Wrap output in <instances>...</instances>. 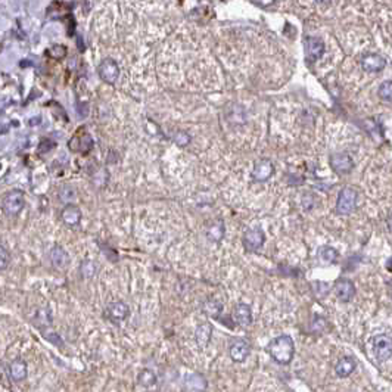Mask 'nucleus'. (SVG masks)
I'll use <instances>...</instances> for the list:
<instances>
[{
  "instance_id": "nucleus-1",
  "label": "nucleus",
  "mask_w": 392,
  "mask_h": 392,
  "mask_svg": "<svg viewBox=\"0 0 392 392\" xmlns=\"http://www.w3.org/2000/svg\"><path fill=\"white\" fill-rule=\"evenodd\" d=\"M267 349L274 361H277L279 364H288L293 357L295 345L293 339L289 335H282L271 340Z\"/></svg>"
},
{
  "instance_id": "nucleus-2",
  "label": "nucleus",
  "mask_w": 392,
  "mask_h": 392,
  "mask_svg": "<svg viewBox=\"0 0 392 392\" xmlns=\"http://www.w3.org/2000/svg\"><path fill=\"white\" fill-rule=\"evenodd\" d=\"M26 205V195L20 189L9 190L2 198V209L6 215H18Z\"/></svg>"
},
{
  "instance_id": "nucleus-3",
  "label": "nucleus",
  "mask_w": 392,
  "mask_h": 392,
  "mask_svg": "<svg viewBox=\"0 0 392 392\" xmlns=\"http://www.w3.org/2000/svg\"><path fill=\"white\" fill-rule=\"evenodd\" d=\"M68 148L73 152H80V154H89L93 148V139L92 136L86 131L84 127H80L79 130L74 133V136L68 142Z\"/></svg>"
},
{
  "instance_id": "nucleus-4",
  "label": "nucleus",
  "mask_w": 392,
  "mask_h": 392,
  "mask_svg": "<svg viewBox=\"0 0 392 392\" xmlns=\"http://www.w3.org/2000/svg\"><path fill=\"white\" fill-rule=\"evenodd\" d=\"M357 205V190L354 187H343L338 195L336 212L340 215L352 212Z\"/></svg>"
},
{
  "instance_id": "nucleus-5",
  "label": "nucleus",
  "mask_w": 392,
  "mask_h": 392,
  "mask_svg": "<svg viewBox=\"0 0 392 392\" xmlns=\"http://www.w3.org/2000/svg\"><path fill=\"white\" fill-rule=\"evenodd\" d=\"M371 351L377 361H386L392 355V338L388 335H377L371 339Z\"/></svg>"
},
{
  "instance_id": "nucleus-6",
  "label": "nucleus",
  "mask_w": 392,
  "mask_h": 392,
  "mask_svg": "<svg viewBox=\"0 0 392 392\" xmlns=\"http://www.w3.org/2000/svg\"><path fill=\"white\" fill-rule=\"evenodd\" d=\"M98 74L102 81L108 83V84H115L117 80L120 77V67L118 62L112 58H106L104 59L99 67H98Z\"/></svg>"
},
{
  "instance_id": "nucleus-7",
  "label": "nucleus",
  "mask_w": 392,
  "mask_h": 392,
  "mask_svg": "<svg viewBox=\"0 0 392 392\" xmlns=\"http://www.w3.org/2000/svg\"><path fill=\"white\" fill-rule=\"evenodd\" d=\"M274 174V165L270 159L261 158L255 162L254 168H252V179L255 182H267L271 176Z\"/></svg>"
},
{
  "instance_id": "nucleus-8",
  "label": "nucleus",
  "mask_w": 392,
  "mask_h": 392,
  "mask_svg": "<svg viewBox=\"0 0 392 392\" xmlns=\"http://www.w3.org/2000/svg\"><path fill=\"white\" fill-rule=\"evenodd\" d=\"M242 242H243V246L248 251H258L260 248H262V245L265 242V236H264V232L261 229L254 227V229H249L248 232H245Z\"/></svg>"
},
{
  "instance_id": "nucleus-9",
  "label": "nucleus",
  "mask_w": 392,
  "mask_h": 392,
  "mask_svg": "<svg viewBox=\"0 0 392 392\" xmlns=\"http://www.w3.org/2000/svg\"><path fill=\"white\" fill-rule=\"evenodd\" d=\"M330 167L338 174H348L354 168V161L348 154H333L330 157Z\"/></svg>"
},
{
  "instance_id": "nucleus-10",
  "label": "nucleus",
  "mask_w": 392,
  "mask_h": 392,
  "mask_svg": "<svg viewBox=\"0 0 392 392\" xmlns=\"http://www.w3.org/2000/svg\"><path fill=\"white\" fill-rule=\"evenodd\" d=\"M324 53V43L320 37H307L305 39V55L310 62L318 61Z\"/></svg>"
},
{
  "instance_id": "nucleus-11",
  "label": "nucleus",
  "mask_w": 392,
  "mask_h": 392,
  "mask_svg": "<svg viewBox=\"0 0 392 392\" xmlns=\"http://www.w3.org/2000/svg\"><path fill=\"white\" fill-rule=\"evenodd\" d=\"M361 67H363L364 71H368V73H380L386 67V61L380 55L368 53L366 56H363Z\"/></svg>"
},
{
  "instance_id": "nucleus-12",
  "label": "nucleus",
  "mask_w": 392,
  "mask_h": 392,
  "mask_svg": "<svg viewBox=\"0 0 392 392\" xmlns=\"http://www.w3.org/2000/svg\"><path fill=\"white\" fill-rule=\"evenodd\" d=\"M106 315H108L109 320L114 321V323L123 321V320L127 318V315H129V307H127V304H124L123 301L111 302V304L106 307Z\"/></svg>"
},
{
  "instance_id": "nucleus-13",
  "label": "nucleus",
  "mask_w": 392,
  "mask_h": 392,
  "mask_svg": "<svg viewBox=\"0 0 392 392\" xmlns=\"http://www.w3.org/2000/svg\"><path fill=\"white\" fill-rule=\"evenodd\" d=\"M335 293L338 296V299L342 302H348L354 298L355 295V286L351 280L346 279H340L335 283Z\"/></svg>"
},
{
  "instance_id": "nucleus-14",
  "label": "nucleus",
  "mask_w": 392,
  "mask_h": 392,
  "mask_svg": "<svg viewBox=\"0 0 392 392\" xmlns=\"http://www.w3.org/2000/svg\"><path fill=\"white\" fill-rule=\"evenodd\" d=\"M61 220L64 221V224L74 227V226L80 224V221H81V211L77 205L68 204L61 211Z\"/></svg>"
},
{
  "instance_id": "nucleus-15",
  "label": "nucleus",
  "mask_w": 392,
  "mask_h": 392,
  "mask_svg": "<svg viewBox=\"0 0 392 392\" xmlns=\"http://www.w3.org/2000/svg\"><path fill=\"white\" fill-rule=\"evenodd\" d=\"M233 317H235V321L239 324V326H249L252 323V310L248 304H237L235 307V311H233Z\"/></svg>"
},
{
  "instance_id": "nucleus-16",
  "label": "nucleus",
  "mask_w": 392,
  "mask_h": 392,
  "mask_svg": "<svg viewBox=\"0 0 392 392\" xmlns=\"http://www.w3.org/2000/svg\"><path fill=\"white\" fill-rule=\"evenodd\" d=\"M249 354V345L248 342L243 339H237L232 343L230 346V357L233 361H237V363H242L246 360Z\"/></svg>"
},
{
  "instance_id": "nucleus-17",
  "label": "nucleus",
  "mask_w": 392,
  "mask_h": 392,
  "mask_svg": "<svg viewBox=\"0 0 392 392\" xmlns=\"http://www.w3.org/2000/svg\"><path fill=\"white\" fill-rule=\"evenodd\" d=\"M51 262L55 268H65L70 262V255L61 246H55L51 251Z\"/></svg>"
},
{
  "instance_id": "nucleus-18",
  "label": "nucleus",
  "mask_w": 392,
  "mask_h": 392,
  "mask_svg": "<svg viewBox=\"0 0 392 392\" xmlns=\"http://www.w3.org/2000/svg\"><path fill=\"white\" fill-rule=\"evenodd\" d=\"M224 223L223 220H214L207 226V236L212 242H220L224 237Z\"/></svg>"
},
{
  "instance_id": "nucleus-19",
  "label": "nucleus",
  "mask_w": 392,
  "mask_h": 392,
  "mask_svg": "<svg viewBox=\"0 0 392 392\" xmlns=\"http://www.w3.org/2000/svg\"><path fill=\"white\" fill-rule=\"evenodd\" d=\"M354 368H355V361L351 357H343L335 366V371L339 377H346L354 371Z\"/></svg>"
},
{
  "instance_id": "nucleus-20",
  "label": "nucleus",
  "mask_w": 392,
  "mask_h": 392,
  "mask_svg": "<svg viewBox=\"0 0 392 392\" xmlns=\"http://www.w3.org/2000/svg\"><path fill=\"white\" fill-rule=\"evenodd\" d=\"M9 373L14 380H24L27 377V364L23 360H15L9 366Z\"/></svg>"
},
{
  "instance_id": "nucleus-21",
  "label": "nucleus",
  "mask_w": 392,
  "mask_h": 392,
  "mask_svg": "<svg viewBox=\"0 0 392 392\" xmlns=\"http://www.w3.org/2000/svg\"><path fill=\"white\" fill-rule=\"evenodd\" d=\"M211 333H212V329L209 326L208 323H204L198 327L196 330V342L199 343V346H207V343L211 339Z\"/></svg>"
},
{
  "instance_id": "nucleus-22",
  "label": "nucleus",
  "mask_w": 392,
  "mask_h": 392,
  "mask_svg": "<svg viewBox=\"0 0 392 392\" xmlns=\"http://www.w3.org/2000/svg\"><path fill=\"white\" fill-rule=\"evenodd\" d=\"M317 255H318V258H320V261L324 262V264H330V262H333L338 258L336 249H333V248H330V246H323V248H320L318 252H317Z\"/></svg>"
},
{
  "instance_id": "nucleus-23",
  "label": "nucleus",
  "mask_w": 392,
  "mask_h": 392,
  "mask_svg": "<svg viewBox=\"0 0 392 392\" xmlns=\"http://www.w3.org/2000/svg\"><path fill=\"white\" fill-rule=\"evenodd\" d=\"M139 383L149 388L152 385L157 383V374L152 371V370H143L140 374H139Z\"/></svg>"
},
{
  "instance_id": "nucleus-24",
  "label": "nucleus",
  "mask_w": 392,
  "mask_h": 392,
  "mask_svg": "<svg viewBox=\"0 0 392 392\" xmlns=\"http://www.w3.org/2000/svg\"><path fill=\"white\" fill-rule=\"evenodd\" d=\"M187 385H189V388H192L195 391H204L207 388V380L199 374H192L187 379Z\"/></svg>"
},
{
  "instance_id": "nucleus-25",
  "label": "nucleus",
  "mask_w": 392,
  "mask_h": 392,
  "mask_svg": "<svg viewBox=\"0 0 392 392\" xmlns=\"http://www.w3.org/2000/svg\"><path fill=\"white\" fill-rule=\"evenodd\" d=\"M96 268H98V265L92 260H84L80 265V271H81L83 277H93L96 273Z\"/></svg>"
},
{
  "instance_id": "nucleus-26",
  "label": "nucleus",
  "mask_w": 392,
  "mask_h": 392,
  "mask_svg": "<svg viewBox=\"0 0 392 392\" xmlns=\"http://www.w3.org/2000/svg\"><path fill=\"white\" fill-rule=\"evenodd\" d=\"M379 98L386 101V102H392V81H383L377 90Z\"/></svg>"
},
{
  "instance_id": "nucleus-27",
  "label": "nucleus",
  "mask_w": 392,
  "mask_h": 392,
  "mask_svg": "<svg viewBox=\"0 0 392 392\" xmlns=\"http://www.w3.org/2000/svg\"><path fill=\"white\" fill-rule=\"evenodd\" d=\"M205 313L212 317H218V314L221 311V304L218 301H208L204 307Z\"/></svg>"
},
{
  "instance_id": "nucleus-28",
  "label": "nucleus",
  "mask_w": 392,
  "mask_h": 392,
  "mask_svg": "<svg viewBox=\"0 0 392 392\" xmlns=\"http://www.w3.org/2000/svg\"><path fill=\"white\" fill-rule=\"evenodd\" d=\"M46 53H48L51 58H53V59H62V58H65V55H67V48L62 46V45H55V46H52Z\"/></svg>"
},
{
  "instance_id": "nucleus-29",
  "label": "nucleus",
  "mask_w": 392,
  "mask_h": 392,
  "mask_svg": "<svg viewBox=\"0 0 392 392\" xmlns=\"http://www.w3.org/2000/svg\"><path fill=\"white\" fill-rule=\"evenodd\" d=\"M74 196H76V192H74V187H71V186H64L59 192V198L64 202H71V199Z\"/></svg>"
},
{
  "instance_id": "nucleus-30",
  "label": "nucleus",
  "mask_w": 392,
  "mask_h": 392,
  "mask_svg": "<svg viewBox=\"0 0 392 392\" xmlns=\"http://www.w3.org/2000/svg\"><path fill=\"white\" fill-rule=\"evenodd\" d=\"M173 140H174V143L179 145V146H186V145L190 142V136H189L186 131L179 130L173 136Z\"/></svg>"
},
{
  "instance_id": "nucleus-31",
  "label": "nucleus",
  "mask_w": 392,
  "mask_h": 392,
  "mask_svg": "<svg viewBox=\"0 0 392 392\" xmlns=\"http://www.w3.org/2000/svg\"><path fill=\"white\" fill-rule=\"evenodd\" d=\"M55 148V142L51 139H42L39 145V154H48Z\"/></svg>"
},
{
  "instance_id": "nucleus-32",
  "label": "nucleus",
  "mask_w": 392,
  "mask_h": 392,
  "mask_svg": "<svg viewBox=\"0 0 392 392\" xmlns=\"http://www.w3.org/2000/svg\"><path fill=\"white\" fill-rule=\"evenodd\" d=\"M9 260H11V257H9V252L6 249V246H2L0 248V268L2 270H6V267L9 264Z\"/></svg>"
},
{
  "instance_id": "nucleus-33",
  "label": "nucleus",
  "mask_w": 392,
  "mask_h": 392,
  "mask_svg": "<svg viewBox=\"0 0 392 392\" xmlns=\"http://www.w3.org/2000/svg\"><path fill=\"white\" fill-rule=\"evenodd\" d=\"M46 339H49L51 342H53L55 345H61V343H62V340H61V338H59L56 333H49V335H46Z\"/></svg>"
},
{
  "instance_id": "nucleus-34",
  "label": "nucleus",
  "mask_w": 392,
  "mask_h": 392,
  "mask_svg": "<svg viewBox=\"0 0 392 392\" xmlns=\"http://www.w3.org/2000/svg\"><path fill=\"white\" fill-rule=\"evenodd\" d=\"M40 121H42V118L40 117H36V120H30V126H34V124H40Z\"/></svg>"
},
{
  "instance_id": "nucleus-35",
  "label": "nucleus",
  "mask_w": 392,
  "mask_h": 392,
  "mask_svg": "<svg viewBox=\"0 0 392 392\" xmlns=\"http://www.w3.org/2000/svg\"><path fill=\"white\" fill-rule=\"evenodd\" d=\"M385 265H386V270L392 273V257L389 258V260H388V261H386V264H385Z\"/></svg>"
}]
</instances>
